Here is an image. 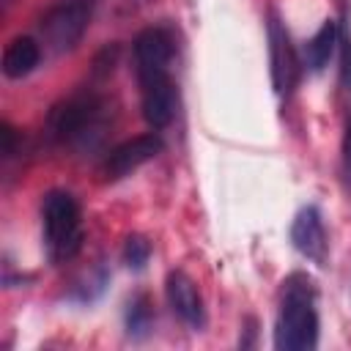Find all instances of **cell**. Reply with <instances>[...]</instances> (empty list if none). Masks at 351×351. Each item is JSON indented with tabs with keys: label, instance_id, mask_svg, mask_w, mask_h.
I'll return each instance as SVG.
<instances>
[{
	"label": "cell",
	"instance_id": "6da1fadb",
	"mask_svg": "<svg viewBox=\"0 0 351 351\" xmlns=\"http://www.w3.org/2000/svg\"><path fill=\"white\" fill-rule=\"evenodd\" d=\"M315 346H318L315 285L307 274L293 271L282 282L280 310H277V321H274V348L310 351Z\"/></svg>",
	"mask_w": 351,
	"mask_h": 351
},
{
	"label": "cell",
	"instance_id": "7a4b0ae2",
	"mask_svg": "<svg viewBox=\"0 0 351 351\" xmlns=\"http://www.w3.org/2000/svg\"><path fill=\"white\" fill-rule=\"evenodd\" d=\"M41 228H44V250L52 263L71 261L82 250V219L74 195L63 189H52L41 206Z\"/></svg>",
	"mask_w": 351,
	"mask_h": 351
},
{
	"label": "cell",
	"instance_id": "3957f363",
	"mask_svg": "<svg viewBox=\"0 0 351 351\" xmlns=\"http://www.w3.org/2000/svg\"><path fill=\"white\" fill-rule=\"evenodd\" d=\"M140 80V99H143V118L154 132H162L176 118L178 93L170 77V66H143L137 69Z\"/></svg>",
	"mask_w": 351,
	"mask_h": 351
},
{
	"label": "cell",
	"instance_id": "277c9868",
	"mask_svg": "<svg viewBox=\"0 0 351 351\" xmlns=\"http://www.w3.org/2000/svg\"><path fill=\"white\" fill-rule=\"evenodd\" d=\"M90 0H60L41 16V38L52 52H69L80 44L90 22Z\"/></svg>",
	"mask_w": 351,
	"mask_h": 351
},
{
	"label": "cell",
	"instance_id": "5b68a950",
	"mask_svg": "<svg viewBox=\"0 0 351 351\" xmlns=\"http://www.w3.org/2000/svg\"><path fill=\"white\" fill-rule=\"evenodd\" d=\"M101 115V101L90 93H80L52 107L49 112V134L60 143H80L90 132H96Z\"/></svg>",
	"mask_w": 351,
	"mask_h": 351
},
{
	"label": "cell",
	"instance_id": "8992f818",
	"mask_svg": "<svg viewBox=\"0 0 351 351\" xmlns=\"http://www.w3.org/2000/svg\"><path fill=\"white\" fill-rule=\"evenodd\" d=\"M266 36H269V63H271V85L277 96H291L299 74H302V60L291 44V36L285 25L280 22L277 11H269L266 22Z\"/></svg>",
	"mask_w": 351,
	"mask_h": 351
},
{
	"label": "cell",
	"instance_id": "52a82bcc",
	"mask_svg": "<svg viewBox=\"0 0 351 351\" xmlns=\"http://www.w3.org/2000/svg\"><path fill=\"white\" fill-rule=\"evenodd\" d=\"M165 148L162 137L156 132H148V134H137L121 145H115L107 156H104V165H101V173L107 178H123L129 176L132 170H137L140 165L151 162L154 156H159Z\"/></svg>",
	"mask_w": 351,
	"mask_h": 351
},
{
	"label": "cell",
	"instance_id": "ba28073f",
	"mask_svg": "<svg viewBox=\"0 0 351 351\" xmlns=\"http://www.w3.org/2000/svg\"><path fill=\"white\" fill-rule=\"evenodd\" d=\"M165 296H167L170 310H173L184 324H189L192 329H200V326L206 324L203 296H200L195 280H192L186 271H181V269L167 271V277H165Z\"/></svg>",
	"mask_w": 351,
	"mask_h": 351
},
{
	"label": "cell",
	"instance_id": "9c48e42d",
	"mask_svg": "<svg viewBox=\"0 0 351 351\" xmlns=\"http://www.w3.org/2000/svg\"><path fill=\"white\" fill-rule=\"evenodd\" d=\"M291 241L296 247V252H302L307 261L324 266L326 261V228H324V217L315 206H304L296 211L293 222H291Z\"/></svg>",
	"mask_w": 351,
	"mask_h": 351
},
{
	"label": "cell",
	"instance_id": "30bf717a",
	"mask_svg": "<svg viewBox=\"0 0 351 351\" xmlns=\"http://www.w3.org/2000/svg\"><path fill=\"white\" fill-rule=\"evenodd\" d=\"M41 60V47L33 36H16L5 44L3 49V74L8 80H22L25 74H30Z\"/></svg>",
	"mask_w": 351,
	"mask_h": 351
},
{
	"label": "cell",
	"instance_id": "8fae6325",
	"mask_svg": "<svg viewBox=\"0 0 351 351\" xmlns=\"http://www.w3.org/2000/svg\"><path fill=\"white\" fill-rule=\"evenodd\" d=\"M337 47H340V25H337L335 19H326V22L315 30V36L304 44V66H307L310 71H315V74L324 71Z\"/></svg>",
	"mask_w": 351,
	"mask_h": 351
},
{
	"label": "cell",
	"instance_id": "7c38bea8",
	"mask_svg": "<svg viewBox=\"0 0 351 351\" xmlns=\"http://www.w3.org/2000/svg\"><path fill=\"white\" fill-rule=\"evenodd\" d=\"M151 321H154V310H151V302L145 293L134 296L129 302V310H126V329L129 335L134 337H143L148 329H151Z\"/></svg>",
	"mask_w": 351,
	"mask_h": 351
},
{
	"label": "cell",
	"instance_id": "4fadbf2b",
	"mask_svg": "<svg viewBox=\"0 0 351 351\" xmlns=\"http://www.w3.org/2000/svg\"><path fill=\"white\" fill-rule=\"evenodd\" d=\"M148 258H151V241L145 236H140V233H132L126 239V244H123V263L129 269L140 271V269H145Z\"/></svg>",
	"mask_w": 351,
	"mask_h": 351
},
{
	"label": "cell",
	"instance_id": "5bb4252c",
	"mask_svg": "<svg viewBox=\"0 0 351 351\" xmlns=\"http://www.w3.org/2000/svg\"><path fill=\"white\" fill-rule=\"evenodd\" d=\"M340 74H343V82L348 85L351 90V30L348 27H340Z\"/></svg>",
	"mask_w": 351,
	"mask_h": 351
},
{
	"label": "cell",
	"instance_id": "9a60e30c",
	"mask_svg": "<svg viewBox=\"0 0 351 351\" xmlns=\"http://www.w3.org/2000/svg\"><path fill=\"white\" fill-rule=\"evenodd\" d=\"M340 167H343V181L351 189V115L343 129V145H340Z\"/></svg>",
	"mask_w": 351,
	"mask_h": 351
},
{
	"label": "cell",
	"instance_id": "2e32d148",
	"mask_svg": "<svg viewBox=\"0 0 351 351\" xmlns=\"http://www.w3.org/2000/svg\"><path fill=\"white\" fill-rule=\"evenodd\" d=\"M0 134H3V156H11L14 154V137L16 134H14V129L8 123H3V132Z\"/></svg>",
	"mask_w": 351,
	"mask_h": 351
},
{
	"label": "cell",
	"instance_id": "e0dca14e",
	"mask_svg": "<svg viewBox=\"0 0 351 351\" xmlns=\"http://www.w3.org/2000/svg\"><path fill=\"white\" fill-rule=\"evenodd\" d=\"M90 3H93V0H90Z\"/></svg>",
	"mask_w": 351,
	"mask_h": 351
}]
</instances>
